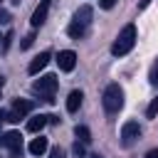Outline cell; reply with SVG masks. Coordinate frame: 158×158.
I'll return each instance as SVG.
<instances>
[{"label":"cell","instance_id":"1","mask_svg":"<svg viewBox=\"0 0 158 158\" xmlns=\"http://www.w3.org/2000/svg\"><path fill=\"white\" fill-rule=\"evenodd\" d=\"M133 44H136V27H133V25H126V27L118 32L116 42L111 44V54L123 57V54H128V52L133 49Z\"/></svg>","mask_w":158,"mask_h":158},{"label":"cell","instance_id":"2","mask_svg":"<svg viewBox=\"0 0 158 158\" xmlns=\"http://www.w3.org/2000/svg\"><path fill=\"white\" fill-rule=\"evenodd\" d=\"M57 86H59L57 77H54V74H44V77H40V79H35L32 91H35L37 96H42L47 104H54V91H57Z\"/></svg>","mask_w":158,"mask_h":158},{"label":"cell","instance_id":"3","mask_svg":"<svg viewBox=\"0 0 158 158\" xmlns=\"http://www.w3.org/2000/svg\"><path fill=\"white\" fill-rule=\"evenodd\" d=\"M101 104H104L106 114H118L121 106H123V89H121L118 84H109V86L104 89Z\"/></svg>","mask_w":158,"mask_h":158},{"label":"cell","instance_id":"4","mask_svg":"<svg viewBox=\"0 0 158 158\" xmlns=\"http://www.w3.org/2000/svg\"><path fill=\"white\" fill-rule=\"evenodd\" d=\"M32 111V101H27V99H15L12 101V109L5 114V121H10V123H17L22 116H27Z\"/></svg>","mask_w":158,"mask_h":158},{"label":"cell","instance_id":"5","mask_svg":"<svg viewBox=\"0 0 158 158\" xmlns=\"http://www.w3.org/2000/svg\"><path fill=\"white\" fill-rule=\"evenodd\" d=\"M138 138H141V126H138L136 121H126L123 128H121V143L128 148V146H133Z\"/></svg>","mask_w":158,"mask_h":158},{"label":"cell","instance_id":"6","mask_svg":"<svg viewBox=\"0 0 158 158\" xmlns=\"http://www.w3.org/2000/svg\"><path fill=\"white\" fill-rule=\"evenodd\" d=\"M49 5H52V0H40V5L35 7V12H32V17H30V25H32V27H40V25L47 20Z\"/></svg>","mask_w":158,"mask_h":158},{"label":"cell","instance_id":"7","mask_svg":"<svg viewBox=\"0 0 158 158\" xmlns=\"http://www.w3.org/2000/svg\"><path fill=\"white\" fill-rule=\"evenodd\" d=\"M57 64H59L62 72H72L74 64H77V52H72V49H62L59 57H57Z\"/></svg>","mask_w":158,"mask_h":158},{"label":"cell","instance_id":"8","mask_svg":"<svg viewBox=\"0 0 158 158\" xmlns=\"http://www.w3.org/2000/svg\"><path fill=\"white\" fill-rule=\"evenodd\" d=\"M47 64H49V52H40V54H37V57H35V59L30 62L27 72H30V74L35 77V74H40V72H42V69H44Z\"/></svg>","mask_w":158,"mask_h":158},{"label":"cell","instance_id":"9","mask_svg":"<svg viewBox=\"0 0 158 158\" xmlns=\"http://www.w3.org/2000/svg\"><path fill=\"white\" fill-rule=\"evenodd\" d=\"M47 123H49L47 114H37V116H32V118L27 121V131H30V133H40V131H42Z\"/></svg>","mask_w":158,"mask_h":158},{"label":"cell","instance_id":"10","mask_svg":"<svg viewBox=\"0 0 158 158\" xmlns=\"http://www.w3.org/2000/svg\"><path fill=\"white\" fill-rule=\"evenodd\" d=\"M81 99H84V94H81L79 89L69 91V96H67V111H69V114H74V111L81 106Z\"/></svg>","mask_w":158,"mask_h":158},{"label":"cell","instance_id":"11","mask_svg":"<svg viewBox=\"0 0 158 158\" xmlns=\"http://www.w3.org/2000/svg\"><path fill=\"white\" fill-rule=\"evenodd\" d=\"M67 35H69L72 40H81V37L86 35V25H81V22L72 20V22H69V27H67Z\"/></svg>","mask_w":158,"mask_h":158},{"label":"cell","instance_id":"12","mask_svg":"<svg viewBox=\"0 0 158 158\" xmlns=\"http://www.w3.org/2000/svg\"><path fill=\"white\" fill-rule=\"evenodd\" d=\"M2 143H5L7 148H17V146H22V136H20L17 131H7V133L2 136Z\"/></svg>","mask_w":158,"mask_h":158},{"label":"cell","instance_id":"13","mask_svg":"<svg viewBox=\"0 0 158 158\" xmlns=\"http://www.w3.org/2000/svg\"><path fill=\"white\" fill-rule=\"evenodd\" d=\"M74 20L81 22V25H89V22H91V7H89V5H81V7L74 12Z\"/></svg>","mask_w":158,"mask_h":158},{"label":"cell","instance_id":"14","mask_svg":"<svg viewBox=\"0 0 158 158\" xmlns=\"http://www.w3.org/2000/svg\"><path fill=\"white\" fill-rule=\"evenodd\" d=\"M44 151H47V138H42V136H40V138H32L30 153H32V156H42Z\"/></svg>","mask_w":158,"mask_h":158},{"label":"cell","instance_id":"15","mask_svg":"<svg viewBox=\"0 0 158 158\" xmlns=\"http://www.w3.org/2000/svg\"><path fill=\"white\" fill-rule=\"evenodd\" d=\"M74 136H77L84 146H86V143H91V131H89L86 126H77V128H74Z\"/></svg>","mask_w":158,"mask_h":158},{"label":"cell","instance_id":"16","mask_svg":"<svg viewBox=\"0 0 158 158\" xmlns=\"http://www.w3.org/2000/svg\"><path fill=\"white\" fill-rule=\"evenodd\" d=\"M72 153H74V158H84V156H86V151H84V143H81V141H77V143L72 146Z\"/></svg>","mask_w":158,"mask_h":158},{"label":"cell","instance_id":"17","mask_svg":"<svg viewBox=\"0 0 158 158\" xmlns=\"http://www.w3.org/2000/svg\"><path fill=\"white\" fill-rule=\"evenodd\" d=\"M148 81L153 84V86H158V59L153 62V67H151V74H148Z\"/></svg>","mask_w":158,"mask_h":158},{"label":"cell","instance_id":"18","mask_svg":"<svg viewBox=\"0 0 158 158\" xmlns=\"http://www.w3.org/2000/svg\"><path fill=\"white\" fill-rule=\"evenodd\" d=\"M146 114H148V118H156V114H158V96L148 104V109H146Z\"/></svg>","mask_w":158,"mask_h":158},{"label":"cell","instance_id":"19","mask_svg":"<svg viewBox=\"0 0 158 158\" xmlns=\"http://www.w3.org/2000/svg\"><path fill=\"white\" fill-rule=\"evenodd\" d=\"M32 42H35V35H27V37H22L20 47H22V49H30V47H32Z\"/></svg>","mask_w":158,"mask_h":158},{"label":"cell","instance_id":"20","mask_svg":"<svg viewBox=\"0 0 158 158\" xmlns=\"http://www.w3.org/2000/svg\"><path fill=\"white\" fill-rule=\"evenodd\" d=\"M116 2H118V0H99V7H104V10H111Z\"/></svg>","mask_w":158,"mask_h":158},{"label":"cell","instance_id":"21","mask_svg":"<svg viewBox=\"0 0 158 158\" xmlns=\"http://www.w3.org/2000/svg\"><path fill=\"white\" fill-rule=\"evenodd\" d=\"M49 158H64V151L57 146V148H52V151H49Z\"/></svg>","mask_w":158,"mask_h":158},{"label":"cell","instance_id":"22","mask_svg":"<svg viewBox=\"0 0 158 158\" xmlns=\"http://www.w3.org/2000/svg\"><path fill=\"white\" fill-rule=\"evenodd\" d=\"M7 22H10V12L0 7V25H7Z\"/></svg>","mask_w":158,"mask_h":158},{"label":"cell","instance_id":"23","mask_svg":"<svg viewBox=\"0 0 158 158\" xmlns=\"http://www.w3.org/2000/svg\"><path fill=\"white\" fill-rule=\"evenodd\" d=\"M10 42H12V32H7L5 37H2V49L7 52V47H10Z\"/></svg>","mask_w":158,"mask_h":158},{"label":"cell","instance_id":"24","mask_svg":"<svg viewBox=\"0 0 158 158\" xmlns=\"http://www.w3.org/2000/svg\"><path fill=\"white\" fill-rule=\"evenodd\" d=\"M10 158H22V146H17V148H10Z\"/></svg>","mask_w":158,"mask_h":158},{"label":"cell","instance_id":"25","mask_svg":"<svg viewBox=\"0 0 158 158\" xmlns=\"http://www.w3.org/2000/svg\"><path fill=\"white\" fill-rule=\"evenodd\" d=\"M146 158H158V148H151V151L146 153Z\"/></svg>","mask_w":158,"mask_h":158},{"label":"cell","instance_id":"26","mask_svg":"<svg viewBox=\"0 0 158 158\" xmlns=\"http://www.w3.org/2000/svg\"><path fill=\"white\" fill-rule=\"evenodd\" d=\"M148 2H151V0H138V10H146V7H148Z\"/></svg>","mask_w":158,"mask_h":158},{"label":"cell","instance_id":"27","mask_svg":"<svg viewBox=\"0 0 158 158\" xmlns=\"http://www.w3.org/2000/svg\"><path fill=\"white\" fill-rule=\"evenodd\" d=\"M2 86H5V79L0 77V94H2Z\"/></svg>","mask_w":158,"mask_h":158},{"label":"cell","instance_id":"28","mask_svg":"<svg viewBox=\"0 0 158 158\" xmlns=\"http://www.w3.org/2000/svg\"><path fill=\"white\" fill-rule=\"evenodd\" d=\"M0 40H2V35H0Z\"/></svg>","mask_w":158,"mask_h":158},{"label":"cell","instance_id":"29","mask_svg":"<svg viewBox=\"0 0 158 158\" xmlns=\"http://www.w3.org/2000/svg\"><path fill=\"white\" fill-rule=\"evenodd\" d=\"M0 2H2V0H0Z\"/></svg>","mask_w":158,"mask_h":158}]
</instances>
